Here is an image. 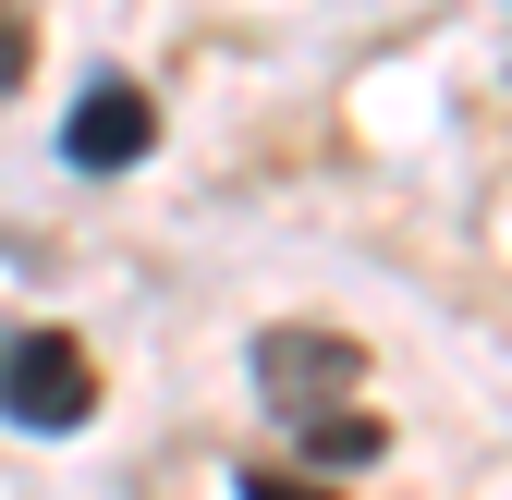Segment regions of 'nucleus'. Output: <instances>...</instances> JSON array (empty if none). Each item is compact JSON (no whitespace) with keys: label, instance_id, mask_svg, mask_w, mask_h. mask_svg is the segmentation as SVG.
<instances>
[{"label":"nucleus","instance_id":"obj_1","mask_svg":"<svg viewBox=\"0 0 512 500\" xmlns=\"http://www.w3.org/2000/svg\"><path fill=\"white\" fill-rule=\"evenodd\" d=\"M0 415L25 427V440H74V427L98 415V366L74 330H13L0 342Z\"/></svg>","mask_w":512,"mask_h":500},{"label":"nucleus","instance_id":"obj_2","mask_svg":"<svg viewBox=\"0 0 512 500\" xmlns=\"http://www.w3.org/2000/svg\"><path fill=\"white\" fill-rule=\"evenodd\" d=\"M147 147H159V110H147L135 74H98L74 98V122H61V159H74V171H135Z\"/></svg>","mask_w":512,"mask_h":500},{"label":"nucleus","instance_id":"obj_3","mask_svg":"<svg viewBox=\"0 0 512 500\" xmlns=\"http://www.w3.org/2000/svg\"><path fill=\"white\" fill-rule=\"evenodd\" d=\"M256 379H269L293 415H317V403H354L366 391V354L342 330H256Z\"/></svg>","mask_w":512,"mask_h":500},{"label":"nucleus","instance_id":"obj_4","mask_svg":"<svg viewBox=\"0 0 512 500\" xmlns=\"http://www.w3.org/2000/svg\"><path fill=\"white\" fill-rule=\"evenodd\" d=\"M378 452H391V427H378V415H330V403L305 415V464L342 476V464H378Z\"/></svg>","mask_w":512,"mask_h":500},{"label":"nucleus","instance_id":"obj_5","mask_svg":"<svg viewBox=\"0 0 512 500\" xmlns=\"http://www.w3.org/2000/svg\"><path fill=\"white\" fill-rule=\"evenodd\" d=\"M232 500H330V488H317V476H269V464H256V476H232Z\"/></svg>","mask_w":512,"mask_h":500},{"label":"nucleus","instance_id":"obj_6","mask_svg":"<svg viewBox=\"0 0 512 500\" xmlns=\"http://www.w3.org/2000/svg\"><path fill=\"white\" fill-rule=\"evenodd\" d=\"M13 74H25V13L0 0V86H13Z\"/></svg>","mask_w":512,"mask_h":500}]
</instances>
